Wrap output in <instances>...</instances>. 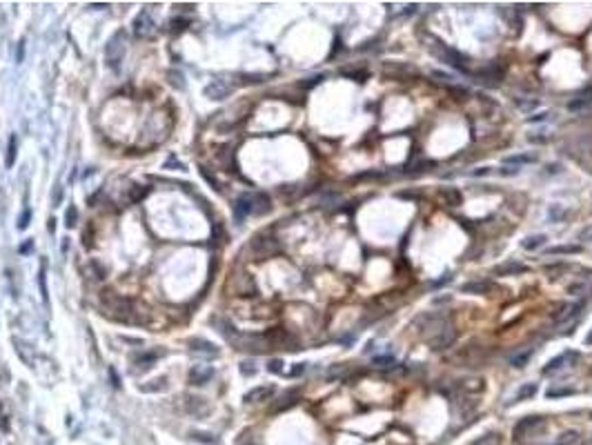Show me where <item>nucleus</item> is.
Here are the masks:
<instances>
[{
  "label": "nucleus",
  "mask_w": 592,
  "mask_h": 445,
  "mask_svg": "<svg viewBox=\"0 0 592 445\" xmlns=\"http://www.w3.org/2000/svg\"><path fill=\"white\" fill-rule=\"evenodd\" d=\"M579 238H581V241H592V225H590V227L583 229L581 236H579Z\"/></svg>",
  "instance_id": "obj_51"
},
{
  "label": "nucleus",
  "mask_w": 592,
  "mask_h": 445,
  "mask_svg": "<svg viewBox=\"0 0 592 445\" xmlns=\"http://www.w3.org/2000/svg\"><path fill=\"white\" fill-rule=\"evenodd\" d=\"M76 221H78V209L74 207V205H69V209L65 212V225H67V227H74Z\"/></svg>",
  "instance_id": "obj_37"
},
{
  "label": "nucleus",
  "mask_w": 592,
  "mask_h": 445,
  "mask_svg": "<svg viewBox=\"0 0 592 445\" xmlns=\"http://www.w3.org/2000/svg\"><path fill=\"white\" fill-rule=\"evenodd\" d=\"M192 439L194 441H201V443H209V445L216 443V436L207 434V432H192Z\"/></svg>",
  "instance_id": "obj_38"
},
{
  "label": "nucleus",
  "mask_w": 592,
  "mask_h": 445,
  "mask_svg": "<svg viewBox=\"0 0 592 445\" xmlns=\"http://www.w3.org/2000/svg\"><path fill=\"white\" fill-rule=\"evenodd\" d=\"M189 347L194 349V352H201V354H209V356H218V347L214 343H209V341H203V339H189Z\"/></svg>",
  "instance_id": "obj_17"
},
{
  "label": "nucleus",
  "mask_w": 592,
  "mask_h": 445,
  "mask_svg": "<svg viewBox=\"0 0 592 445\" xmlns=\"http://www.w3.org/2000/svg\"><path fill=\"white\" fill-rule=\"evenodd\" d=\"M29 218H31V209H25V212L20 214V218H18V229H27Z\"/></svg>",
  "instance_id": "obj_44"
},
{
  "label": "nucleus",
  "mask_w": 592,
  "mask_h": 445,
  "mask_svg": "<svg viewBox=\"0 0 592 445\" xmlns=\"http://www.w3.org/2000/svg\"><path fill=\"white\" fill-rule=\"evenodd\" d=\"M207 410H209V405H207L203 398H187V412L194 416H203L207 414Z\"/></svg>",
  "instance_id": "obj_22"
},
{
  "label": "nucleus",
  "mask_w": 592,
  "mask_h": 445,
  "mask_svg": "<svg viewBox=\"0 0 592 445\" xmlns=\"http://www.w3.org/2000/svg\"><path fill=\"white\" fill-rule=\"evenodd\" d=\"M145 196H147V187H143V185H134V187L129 189V200L131 203H138V200H143Z\"/></svg>",
  "instance_id": "obj_32"
},
{
  "label": "nucleus",
  "mask_w": 592,
  "mask_h": 445,
  "mask_svg": "<svg viewBox=\"0 0 592 445\" xmlns=\"http://www.w3.org/2000/svg\"><path fill=\"white\" fill-rule=\"evenodd\" d=\"M454 341H457V329H454L452 325H443L441 332L430 339V345H432L434 349H445V347H450Z\"/></svg>",
  "instance_id": "obj_9"
},
{
  "label": "nucleus",
  "mask_w": 592,
  "mask_h": 445,
  "mask_svg": "<svg viewBox=\"0 0 592 445\" xmlns=\"http://www.w3.org/2000/svg\"><path fill=\"white\" fill-rule=\"evenodd\" d=\"M16 151H18V141H16V136H9V145H7V158H5V165H7V167H14V163H16Z\"/></svg>",
  "instance_id": "obj_26"
},
{
  "label": "nucleus",
  "mask_w": 592,
  "mask_h": 445,
  "mask_svg": "<svg viewBox=\"0 0 592 445\" xmlns=\"http://www.w3.org/2000/svg\"><path fill=\"white\" fill-rule=\"evenodd\" d=\"M152 385H140L138 390L140 392H165L167 390V378L160 376V378H154V381H150Z\"/></svg>",
  "instance_id": "obj_24"
},
{
  "label": "nucleus",
  "mask_w": 592,
  "mask_h": 445,
  "mask_svg": "<svg viewBox=\"0 0 592 445\" xmlns=\"http://www.w3.org/2000/svg\"><path fill=\"white\" fill-rule=\"evenodd\" d=\"M267 370H270V372H274V374H281V372H283V361H281V358H272L270 365H267Z\"/></svg>",
  "instance_id": "obj_45"
},
{
  "label": "nucleus",
  "mask_w": 592,
  "mask_h": 445,
  "mask_svg": "<svg viewBox=\"0 0 592 445\" xmlns=\"http://www.w3.org/2000/svg\"><path fill=\"white\" fill-rule=\"evenodd\" d=\"M87 270H89V274H92V278H96V281H103L107 274V270L101 265L98 261H89V265H87Z\"/></svg>",
  "instance_id": "obj_28"
},
{
  "label": "nucleus",
  "mask_w": 592,
  "mask_h": 445,
  "mask_svg": "<svg viewBox=\"0 0 592 445\" xmlns=\"http://www.w3.org/2000/svg\"><path fill=\"white\" fill-rule=\"evenodd\" d=\"M586 345H592V332L586 336Z\"/></svg>",
  "instance_id": "obj_57"
},
{
  "label": "nucleus",
  "mask_w": 592,
  "mask_h": 445,
  "mask_svg": "<svg viewBox=\"0 0 592 445\" xmlns=\"http://www.w3.org/2000/svg\"><path fill=\"white\" fill-rule=\"evenodd\" d=\"M590 102H592L590 98H574L572 102H568V109L570 111H581V109H586Z\"/></svg>",
  "instance_id": "obj_36"
},
{
  "label": "nucleus",
  "mask_w": 592,
  "mask_h": 445,
  "mask_svg": "<svg viewBox=\"0 0 592 445\" xmlns=\"http://www.w3.org/2000/svg\"><path fill=\"white\" fill-rule=\"evenodd\" d=\"M60 198H63V187L56 185V187H53V196H51V207H58V205H60Z\"/></svg>",
  "instance_id": "obj_46"
},
{
  "label": "nucleus",
  "mask_w": 592,
  "mask_h": 445,
  "mask_svg": "<svg viewBox=\"0 0 592 445\" xmlns=\"http://www.w3.org/2000/svg\"><path fill=\"white\" fill-rule=\"evenodd\" d=\"M545 241H548L545 234H532V236H525L523 241H521V247L528 249V252H535V249H539V247L545 245Z\"/></svg>",
  "instance_id": "obj_18"
},
{
  "label": "nucleus",
  "mask_w": 592,
  "mask_h": 445,
  "mask_svg": "<svg viewBox=\"0 0 592 445\" xmlns=\"http://www.w3.org/2000/svg\"><path fill=\"white\" fill-rule=\"evenodd\" d=\"M209 323H212L214 327H216L218 332H221L223 336H225V339L230 341V343L236 339V336H238V329H236L227 319H223V316H212V321H209Z\"/></svg>",
  "instance_id": "obj_13"
},
{
  "label": "nucleus",
  "mask_w": 592,
  "mask_h": 445,
  "mask_svg": "<svg viewBox=\"0 0 592 445\" xmlns=\"http://www.w3.org/2000/svg\"><path fill=\"white\" fill-rule=\"evenodd\" d=\"M156 356H158V354H156V352H150V354H140V356H136V358H134V363L138 365L140 370H150L152 365H154Z\"/></svg>",
  "instance_id": "obj_25"
},
{
  "label": "nucleus",
  "mask_w": 592,
  "mask_h": 445,
  "mask_svg": "<svg viewBox=\"0 0 592 445\" xmlns=\"http://www.w3.org/2000/svg\"><path fill=\"white\" fill-rule=\"evenodd\" d=\"M516 172H519V170H515V167H506V170H501V174H506V176H515Z\"/></svg>",
  "instance_id": "obj_54"
},
{
  "label": "nucleus",
  "mask_w": 592,
  "mask_h": 445,
  "mask_svg": "<svg viewBox=\"0 0 592 445\" xmlns=\"http://www.w3.org/2000/svg\"><path fill=\"white\" fill-rule=\"evenodd\" d=\"M545 118H548V111H543V114H537V116H530L528 121L530 123H537V121H545Z\"/></svg>",
  "instance_id": "obj_52"
},
{
  "label": "nucleus",
  "mask_w": 592,
  "mask_h": 445,
  "mask_svg": "<svg viewBox=\"0 0 592 445\" xmlns=\"http://www.w3.org/2000/svg\"><path fill=\"white\" fill-rule=\"evenodd\" d=\"M541 425H543V419L541 416H525V419H521L515 425V439H525L530 432L539 430Z\"/></svg>",
  "instance_id": "obj_10"
},
{
  "label": "nucleus",
  "mask_w": 592,
  "mask_h": 445,
  "mask_svg": "<svg viewBox=\"0 0 592 445\" xmlns=\"http://www.w3.org/2000/svg\"><path fill=\"white\" fill-rule=\"evenodd\" d=\"M250 252L254 254L256 258H267L272 254L279 252V241L274 236H256L252 238L250 243Z\"/></svg>",
  "instance_id": "obj_4"
},
{
  "label": "nucleus",
  "mask_w": 592,
  "mask_h": 445,
  "mask_svg": "<svg viewBox=\"0 0 592 445\" xmlns=\"http://www.w3.org/2000/svg\"><path fill=\"white\" fill-rule=\"evenodd\" d=\"M7 427H9V425H7V416L2 414V405H0V430L7 432Z\"/></svg>",
  "instance_id": "obj_50"
},
{
  "label": "nucleus",
  "mask_w": 592,
  "mask_h": 445,
  "mask_svg": "<svg viewBox=\"0 0 592 445\" xmlns=\"http://www.w3.org/2000/svg\"><path fill=\"white\" fill-rule=\"evenodd\" d=\"M125 45H127V36H125L123 29L116 31L105 45V60H107V65H109V69H114V72L121 67L123 58H125V51H127Z\"/></svg>",
  "instance_id": "obj_2"
},
{
  "label": "nucleus",
  "mask_w": 592,
  "mask_h": 445,
  "mask_svg": "<svg viewBox=\"0 0 592 445\" xmlns=\"http://www.w3.org/2000/svg\"><path fill=\"white\" fill-rule=\"evenodd\" d=\"M496 443H499V434H494V432H492V434L481 436L479 441H474L472 445H496Z\"/></svg>",
  "instance_id": "obj_41"
},
{
  "label": "nucleus",
  "mask_w": 592,
  "mask_h": 445,
  "mask_svg": "<svg viewBox=\"0 0 592 445\" xmlns=\"http://www.w3.org/2000/svg\"><path fill=\"white\" fill-rule=\"evenodd\" d=\"M47 229H49V232H51V234H53V232H56V221H53V218H51V221H49V225H47Z\"/></svg>",
  "instance_id": "obj_55"
},
{
  "label": "nucleus",
  "mask_w": 592,
  "mask_h": 445,
  "mask_svg": "<svg viewBox=\"0 0 592 445\" xmlns=\"http://www.w3.org/2000/svg\"><path fill=\"white\" fill-rule=\"evenodd\" d=\"M490 287H492V283H488V281H470V283H463L461 292H465V294H486Z\"/></svg>",
  "instance_id": "obj_21"
},
{
  "label": "nucleus",
  "mask_w": 592,
  "mask_h": 445,
  "mask_svg": "<svg viewBox=\"0 0 592 445\" xmlns=\"http://www.w3.org/2000/svg\"><path fill=\"white\" fill-rule=\"evenodd\" d=\"M185 27H189V20L187 18H174L172 20V31H176V34H180Z\"/></svg>",
  "instance_id": "obj_42"
},
{
  "label": "nucleus",
  "mask_w": 592,
  "mask_h": 445,
  "mask_svg": "<svg viewBox=\"0 0 592 445\" xmlns=\"http://www.w3.org/2000/svg\"><path fill=\"white\" fill-rule=\"evenodd\" d=\"M530 356H532V349H525L523 354H516V356H512L510 358L512 368H525V363L530 361Z\"/></svg>",
  "instance_id": "obj_30"
},
{
  "label": "nucleus",
  "mask_w": 592,
  "mask_h": 445,
  "mask_svg": "<svg viewBox=\"0 0 592 445\" xmlns=\"http://www.w3.org/2000/svg\"><path fill=\"white\" fill-rule=\"evenodd\" d=\"M236 349L241 352H250V354H265L270 349V341L265 336H258V334H238L234 341H232Z\"/></svg>",
  "instance_id": "obj_3"
},
{
  "label": "nucleus",
  "mask_w": 592,
  "mask_h": 445,
  "mask_svg": "<svg viewBox=\"0 0 592 445\" xmlns=\"http://www.w3.org/2000/svg\"><path fill=\"white\" fill-rule=\"evenodd\" d=\"M247 445H252V443H247Z\"/></svg>",
  "instance_id": "obj_58"
},
{
  "label": "nucleus",
  "mask_w": 592,
  "mask_h": 445,
  "mask_svg": "<svg viewBox=\"0 0 592 445\" xmlns=\"http://www.w3.org/2000/svg\"><path fill=\"white\" fill-rule=\"evenodd\" d=\"M296 398H299V392H287L283 398H281V403H276V405H274V412H281V410H287V407H292L294 403H296Z\"/></svg>",
  "instance_id": "obj_27"
},
{
  "label": "nucleus",
  "mask_w": 592,
  "mask_h": 445,
  "mask_svg": "<svg viewBox=\"0 0 592 445\" xmlns=\"http://www.w3.org/2000/svg\"><path fill=\"white\" fill-rule=\"evenodd\" d=\"M167 78H169V85H172V87L185 89V78H183V74H180V72H174V69H172V72L167 74Z\"/></svg>",
  "instance_id": "obj_31"
},
{
  "label": "nucleus",
  "mask_w": 592,
  "mask_h": 445,
  "mask_svg": "<svg viewBox=\"0 0 592 445\" xmlns=\"http://www.w3.org/2000/svg\"><path fill=\"white\" fill-rule=\"evenodd\" d=\"M443 196L448 198V203H452L454 207L457 205H461V194L457 192V189H443Z\"/></svg>",
  "instance_id": "obj_39"
},
{
  "label": "nucleus",
  "mask_w": 592,
  "mask_h": 445,
  "mask_svg": "<svg viewBox=\"0 0 592 445\" xmlns=\"http://www.w3.org/2000/svg\"><path fill=\"white\" fill-rule=\"evenodd\" d=\"M31 247H34V241H27L23 247H20V252H23V254H27L29 249H31Z\"/></svg>",
  "instance_id": "obj_53"
},
{
  "label": "nucleus",
  "mask_w": 592,
  "mask_h": 445,
  "mask_svg": "<svg viewBox=\"0 0 592 445\" xmlns=\"http://www.w3.org/2000/svg\"><path fill=\"white\" fill-rule=\"evenodd\" d=\"M23 58H25V40H20L18 49H16V63H23Z\"/></svg>",
  "instance_id": "obj_48"
},
{
  "label": "nucleus",
  "mask_w": 592,
  "mask_h": 445,
  "mask_svg": "<svg viewBox=\"0 0 592 445\" xmlns=\"http://www.w3.org/2000/svg\"><path fill=\"white\" fill-rule=\"evenodd\" d=\"M270 212V198L265 196V194H254V214L258 216V214H267Z\"/></svg>",
  "instance_id": "obj_23"
},
{
  "label": "nucleus",
  "mask_w": 592,
  "mask_h": 445,
  "mask_svg": "<svg viewBox=\"0 0 592 445\" xmlns=\"http://www.w3.org/2000/svg\"><path fill=\"white\" fill-rule=\"evenodd\" d=\"M241 374H243V376H254V374H256L254 363H252V361H243V363H241Z\"/></svg>",
  "instance_id": "obj_43"
},
{
  "label": "nucleus",
  "mask_w": 592,
  "mask_h": 445,
  "mask_svg": "<svg viewBox=\"0 0 592 445\" xmlns=\"http://www.w3.org/2000/svg\"><path fill=\"white\" fill-rule=\"evenodd\" d=\"M154 31H156V25H154V20H152L150 11H140V14L134 18V36L140 38V40H145V38H152Z\"/></svg>",
  "instance_id": "obj_6"
},
{
  "label": "nucleus",
  "mask_w": 592,
  "mask_h": 445,
  "mask_svg": "<svg viewBox=\"0 0 592 445\" xmlns=\"http://www.w3.org/2000/svg\"><path fill=\"white\" fill-rule=\"evenodd\" d=\"M303 370H305V365H299V368H294V370H292V376H296V374H301V372H303Z\"/></svg>",
  "instance_id": "obj_56"
},
{
  "label": "nucleus",
  "mask_w": 592,
  "mask_h": 445,
  "mask_svg": "<svg viewBox=\"0 0 592 445\" xmlns=\"http://www.w3.org/2000/svg\"><path fill=\"white\" fill-rule=\"evenodd\" d=\"M503 163H537V156H528V154H521V156H510V158H506Z\"/></svg>",
  "instance_id": "obj_40"
},
{
  "label": "nucleus",
  "mask_w": 592,
  "mask_h": 445,
  "mask_svg": "<svg viewBox=\"0 0 592 445\" xmlns=\"http://www.w3.org/2000/svg\"><path fill=\"white\" fill-rule=\"evenodd\" d=\"M430 49H432V51L437 53V56H438V58H441V60H445V63H448V65H452V67H457L459 72H467L465 58H463V56H461V53H459V51H454V49H450L448 45H443V43H434Z\"/></svg>",
  "instance_id": "obj_5"
},
{
  "label": "nucleus",
  "mask_w": 592,
  "mask_h": 445,
  "mask_svg": "<svg viewBox=\"0 0 592 445\" xmlns=\"http://www.w3.org/2000/svg\"><path fill=\"white\" fill-rule=\"evenodd\" d=\"M212 238H214L216 243H223V241H221V238H223V227H221V222H216V225H214V236H212Z\"/></svg>",
  "instance_id": "obj_49"
},
{
  "label": "nucleus",
  "mask_w": 592,
  "mask_h": 445,
  "mask_svg": "<svg viewBox=\"0 0 592 445\" xmlns=\"http://www.w3.org/2000/svg\"><path fill=\"white\" fill-rule=\"evenodd\" d=\"M579 358V354L577 352H564V354H559L557 358H552L548 365L543 368V374H554V372H559V370H564V368H568V365H574V361Z\"/></svg>",
  "instance_id": "obj_11"
},
{
  "label": "nucleus",
  "mask_w": 592,
  "mask_h": 445,
  "mask_svg": "<svg viewBox=\"0 0 592 445\" xmlns=\"http://www.w3.org/2000/svg\"><path fill=\"white\" fill-rule=\"evenodd\" d=\"M525 272H528V265H523V263H519V261H508V263H503V265L494 267L496 276H516V274H525Z\"/></svg>",
  "instance_id": "obj_14"
},
{
  "label": "nucleus",
  "mask_w": 592,
  "mask_h": 445,
  "mask_svg": "<svg viewBox=\"0 0 592 445\" xmlns=\"http://www.w3.org/2000/svg\"><path fill=\"white\" fill-rule=\"evenodd\" d=\"M212 376H214L212 368H207V365H196V368H192V372H189V383H192V385H205Z\"/></svg>",
  "instance_id": "obj_15"
},
{
  "label": "nucleus",
  "mask_w": 592,
  "mask_h": 445,
  "mask_svg": "<svg viewBox=\"0 0 592 445\" xmlns=\"http://www.w3.org/2000/svg\"><path fill=\"white\" fill-rule=\"evenodd\" d=\"M537 392H539V385H537V383H525V385H521L519 390H516V394H515V398H512V403L528 401V398H532Z\"/></svg>",
  "instance_id": "obj_19"
},
{
  "label": "nucleus",
  "mask_w": 592,
  "mask_h": 445,
  "mask_svg": "<svg viewBox=\"0 0 592 445\" xmlns=\"http://www.w3.org/2000/svg\"><path fill=\"white\" fill-rule=\"evenodd\" d=\"M274 394V387L272 385H260V387H254L252 392L245 394V403H260V401H267V398Z\"/></svg>",
  "instance_id": "obj_16"
},
{
  "label": "nucleus",
  "mask_w": 592,
  "mask_h": 445,
  "mask_svg": "<svg viewBox=\"0 0 592 445\" xmlns=\"http://www.w3.org/2000/svg\"><path fill=\"white\" fill-rule=\"evenodd\" d=\"M101 305L103 310H105V314L109 316V319L118 321V323H140V316L138 312H136V307L131 305L129 298H123L121 294H116V292L111 290H103L101 292Z\"/></svg>",
  "instance_id": "obj_1"
},
{
  "label": "nucleus",
  "mask_w": 592,
  "mask_h": 445,
  "mask_svg": "<svg viewBox=\"0 0 592 445\" xmlns=\"http://www.w3.org/2000/svg\"><path fill=\"white\" fill-rule=\"evenodd\" d=\"M374 365L381 370H387L392 365H396V361H394V356H374Z\"/></svg>",
  "instance_id": "obj_35"
},
{
  "label": "nucleus",
  "mask_w": 592,
  "mask_h": 445,
  "mask_svg": "<svg viewBox=\"0 0 592 445\" xmlns=\"http://www.w3.org/2000/svg\"><path fill=\"white\" fill-rule=\"evenodd\" d=\"M232 92H234V87H232L230 82L221 80V78H218V80H212L205 89H203L205 98H209V100H225Z\"/></svg>",
  "instance_id": "obj_7"
},
{
  "label": "nucleus",
  "mask_w": 592,
  "mask_h": 445,
  "mask_svg": "<svg viewBox=\"0 0 592 445\" xmlns=\"http://www.w3.org/2000/svg\"><path fill=\"white\" fill-rule=\"evenodd\" d=\"M550 254H577L581 252V247L579 245H561V247H552V249H548Z\"/></svg>",
  "instance_id": "obj_34"
},
{
  "label": "nucleus",
  "mask_w": 592,
  "mask_h": 445,
  "mask_svg": "<svg viewBox=\"0 0 592 445\" xmlns=\"http://www.w3.org/2000/svg\"><path fill=\"white\" fill-rule=\"evenodd\" d=\"M250 214H254V194H241L234 205V218L236 221H243Z\"/></svg>",
  "instance_id": "obj_12"
},
{
  "label": "nucleus",
  "mask_w": 592,
  "mask_h": 445,
  "mask_svg": "<svg viewBox=\"0 0 592 445\" xmlns=\"http://www.w3.org/2000/svg\"><path fill=\"white\" fill-rule=\"evenodd\" d=\"M581 443H583V436L577 430H566L564 434L557 436V441H554V445H581Z\"/></svg>",
  "instance_id": "obj_20"
},
{
  "label": "nucleus",
  "mask_w": 592,
  "mask_h": 445,
  "mask_svg": "<svg viewBox=\"0 0 592 445\" xmlns=\"http://www.w3.org/2000/svg\"><path fill=\"white\" fill-rule=\"evenodd\" d=\"M574 390L572 387H550L548 392H545V396L548 398H559V396H572Z\"/></svg>",
  "instance_id": "obj_29"
},
{
  "label": "nucleus",
  "mask_w": 592,
  "mask_h": 445,
  "mask_svg": "<svg viewBox=\"0 0 592 445\" xmlns=\"http://www.w3.org/2000/svg\"><path fill=\"white\" fill-rule=\"evenodd\" d=\"M581 310H583V300H574V303L564 305L559 312H554L552 321L557 325H564V323H568V321H577V316L581 314Z\"/></svg>",
  "instance_id": "obj_8"
},
{
  "label": "nucleus",
  "mask_w": 592,
  "mask_h": 445,
  "mask_svg": "<svg viewBox=\"0 0 592 445\" xmlns=\"http://www.w3.org/2000/svg\"><path fill=\"white\" fill-rule=\"evenodd\" d=\"M564 207H559V205H554V207H550V221H554V218H564Z\"/></svg>",
  "instance_id": "obj_47"
},
{
  "label": "nucleus",
  "mask_w": 592,
  "mask_h": 445,
  "mask_svg": "<svg viewBox=\"0 0 592 445\" xmlns=\"http://www.w3.org/2000/svg\"><path fill=\"white\" fill-rule=\"evenodd\" d=\"M38 285H40V294H43L45 305H49V294H47V283H45V263L40 265V274H38Z\"/></svg>",
  "instance_id": "obj_33"
}]
</instances>
